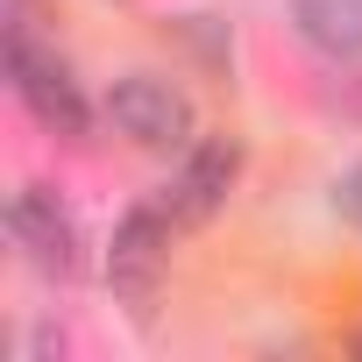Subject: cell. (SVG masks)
Returning <instances> with one entry per match:
<instances>
[{
	"label": "cell",
	"mask_w": 362,
	"mask_h": 362,
	"mask_svg": "<svg viewBox=\"0 0 362 362\" xmlns=\"http://www.w3.org/2000/svg\"><path fill=\"white\" fill-rule=\"evenodd\" d=\"M8 235L22 242V256L43 277H71L78 270V228H71V214H64V199L50 185H22L8 199Z\"/></svg>",
	"instance_id": "obj_4"
},
{
	"label": "cell",
	"mask_w": 362,
	"mask_h": 362,
	"mask_svg": "<svg viewBox=\"0 0 362 362\" xmlns=\"http://www.w3.org/2000/svg\"><path fill=\"white\" fill-rule=\"evenodd\" d=\"M235 170H242V149H235L228 135L192 142V149H185V163H177V177H170V192H163L170 221H177V228L214 221V214H221V199L235 192Z\"/></svg>",
	"instance_id": "obj_5"
},
{
	"label": "cell",
	"mask_w": 362,
	"mask_h": 362,
	"mask_svg": "<svg viewBox=\"0 0 362 362\" xmlns=\"http://www.w3.org/2000/svg\"><path fill=\"white\" fill-rule=\"evenodd\" d=\"M334 199H341V214H348V221H362V170H348V177H341V192H334Z\"/></svg>",
	"instance_id": "obj_7"
},
{
	"label": "cell",
	"mask_w": 362,
	"mask_h": 362,
	"mask_svg": "<svg viewBox=\"0 0 362 362\" xmlns=\"http://www.w3.org/2000/svg\"><path fill=\"white\" fill-rule=\"evenodd\" d=\"M107 114H114V128H121L128 142H142V149H192V100L177 93L170 78H156V71L114 78Z\"/></svg>",
	"instance_id": "obj_2"
},
{
	"label": "cell",
	"mask_w": 362,
	"mask_h": 362,
	"mask_svg": "<svg viewBox=\"0 0 362 362\" xmlns=\"http://www.w3.org/2000/svg\"><path fill=\"white\" fill-rule=\"evenodd\" d=\"M8 86H15V100H22L50 135L78 142V135L93 128V107H86L71 64H64L57 50L36 43V29H29V15H22V0H8Z\"/></svg>",
	"instance_id": "obj_1"
},
{
	"label": "cell",
	"mask_w": 362,
	"mask_h": 362,
	"mask_svg": "<svg viewBox=\"0 0 362 362\" xmlns=\"http://www.w3.org/2000/svg\"><path fill=\"white\" fill-rule=\"evenodd\" d=\"M291 22L320 57H362V0H291Z\"/></svg>",
	"instance_id": "obj_6"
},
{
	"label": "cell",
	"mask_w": 362,
	"mask_h": 362,
	"mask_svg": "<svg viewBox=\"0 0 362 362\" xmlns=\"http://www.w3.org/2000/svg\"><path fill=\"white\" fill-rule=\"evenodd\" d=\"M170 235H177V221H170V206H163V199L135 206V214L114 228V249H107V284H114V298H128L135 313L156 298V277H163V263H170Z\"/></svg>",
	"instance_id": "obj_3"
}]
</instances>
